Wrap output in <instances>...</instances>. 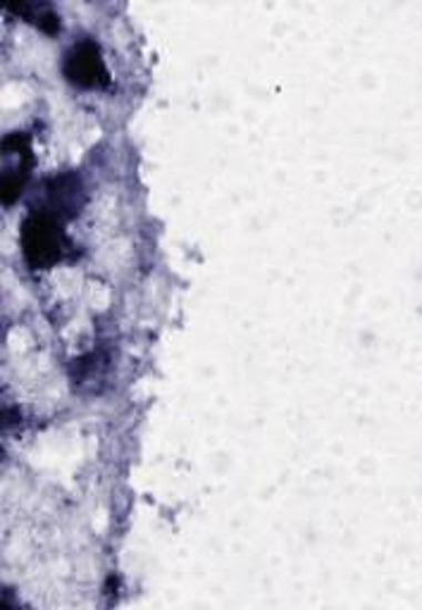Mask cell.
Instances as JSON below:
<instances>
[{
  "instance_id": "277c9868",
  "label": "cell",
  "mask_w": 422,
  "mask_h": 610,
  "mask_svg": "<svg viewBox=\"0 0 422 610\" xmlns=\"http://www.w3.org/2000/svg\"><path fill=\"white\" fill-rule=\"evenodd\" d=\"M49 196L53 200V208H49L51 213H55L58 217H74L80 213L82 203V179L68 172V175H58L53 179H49Z\"/></svg>"
},
{
  "instance_id": "5b68a950",
  "label": "cell",
  "mask_w": 422,
  "mask_h": 610,
  "mask_svg": "<svg viewBox=\"0 0 422 610\" xmlns=\"http://www.w3.org/2000/svg\"><path fill=\"white\" fill-rule=\"evenodd\" d=\"M8 12L20 14V18H27L41 27L45 34H55L60 29V14L49 6V3H29V0H18V3H8Z\"/></svg>"
},
{
  "instance_id": "7a4b0ae2",
  "label": "cell",
  "mask_w": 422,
  "mask_h": 610,
  "mask_svg": "<svg viewBox=\"0 0 422 610\" xmlns=\"http://www.w3.org/2000/svg\"><path fill=\"white\" fill-rule=\"evenodd\" d=\"M62 72L68 80L82 89H105L111 86V72L105 68L101 45L93 39L76 41L62 62Z\"/></svg>"
},
{
  "instance_id": "6da1fadb",
  "label": "cell",
  "mask_w": 422,
  "mask_h": 610,
  "mask_svg": "<svg viewBox=\"0 0 422 610\" xmlns=\"http://www.w3.org/2000/svg\"><path fill=\"white\" fill-rule=\"evenodd\" d=\"M62 217L51 213L49 208L31 210L22 223V254L31 270L53 268L55 262L74 258L80 250L62 229Z\"/></svg>"
},
{
  "instance_id": "3957f363",
  "label": "cell",
  "mask_w": 422,
  "mask_h": 610,
  "mask_svg": "<svg viewBox=\"0 0 422 610\" xmlns=\"http://www.w3.org/2000/svg\"><path fill=\"white\" fill-rule=\"evenodd\" d=\"M3 153L18 155V163L6 169L3 177V203H14L20 198L24 184L29 179L31 165H34V158H31V141L27 132H12L3 141Z\"/></svg>"
}]
</instances>
